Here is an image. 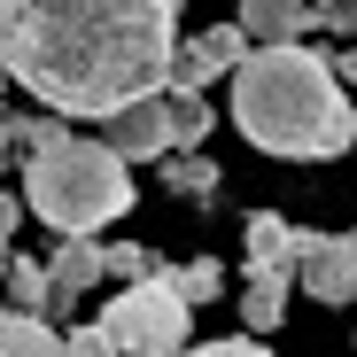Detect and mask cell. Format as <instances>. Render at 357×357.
<instances>
[{
	"mask_svg": "<svg viewBox=\"0 0 357 357\" xmlns=\"http://www.w3.org/2000/svg\"><path fill=\"white\" fill-rule=\"evenodd\" d=\"M39 264H47V280L78 303L86 287H101V280H109V241H101V233H54V249H47Z\"/></svg>",
	"mask_w": 357,
	"mask_h": 357,
	"instance_id": "9",
	"label": "cell"
},
{
	"mask_svg": "<svg viewBox=\"0 0 357 357\" xmlns=\"http://www.w3.org/2000/svg\"><path fill=\"white\" fill-rule=\"evenodd\" d=\"M0 303H8V311H31V319H47V326L78 311L70 295L47 280V264H39V257H16V249H8V264H0Z\"/></svg>",
	"mask_w": 357,
	"mask_h": 357,
	"instance_id": "8",
	"label": "cell"
},
{
	"mask_svg": "<svg viewBox=\"0 0 357 357\" xmlns=\"http://www.w3.org/2000/svg\"><path fill=\"white\" fill-rule=\"evenodd\" d=\"M241 272H287V280H295V218L257 210V218L241 225Z\"/></svg>",
	"mask_w": 357,
	"mask_h": 357,
	"instance_id": "11",
	"label": "cell"
},
{
	"mask_svg": "<svg viewBox=\"0 0 357 357\" xmlns=\"http://www.w3.org/2000/svg\"><path fill=\"white\" fill-rule=\"evenodd\" d=\"M101 148H109L116 163H155V155H171L163 86H155V93H140V101H116V109L101 116Z\"/></svg>",
	"mask_w": 357,
	"mask_h": 357,
	"instance_id": "6",
	"label": "cell"
},
{
	"mask_svg": "<svg viewBox=\"0 0 357 357\" xmlns=\"http://www.w3.org/2000/svg\"><path fill=\"white\" fill-rule=\"evenodd\" d=\"M93 326H101L109 357H178L195 342V303L171 287V264H163L148 280H125Z\"/></svg>",
	"mask_w": 357,
	"mask_h": 357,
	"instance_id": "4",
	"label": "cell"
},
{
	"mask_svg": "<svg viewBox=\"0 0 357 357\" xmlns=\"http://www.w3.org/2000/svg\"><path fill=\"white\" fill-rule=\"evenodd\" d=\"M326 63H334V78H342V86H357V39H349L342 54H326Z\"/></svg>",
	"mask_w": 357,
	"mask_h": 357,
	"instance_id": "20",
	"label": "cell"
},
{
	"mask_svg": "<svg viewBox=\"0 0 357 357\" xmlns=\"http://www.w3.org/2000/svg\"><path fill=\"white\" fill-rule=\"evenodd\" d=\"M148 272H163L155 249H140V241H109V280H116V287H125V280H148Z\"/></svg>",
	"mask_w": 357,
	"mask_h": 357,
	"instance_id": "16",
	"label": "cell"
},
{
	"mask_svg": "<svg viewBox=\"0 0 357 357\" xmlns=\"http://www.w3.org/2000/svg\"><path fill=\"white\" fill-rule=\"evenodd\" d=\"M233 78V132L280 163H326L357 148V101L342 93L334 63L295 39V47H249Z\"/></svg>",
	"mask_w": 357,
	"mask_h": 357,
	"instance_id": "2",
	"label": "cell"
},
{
	"mask_svg": "<svg viewBox=\"0 0 357 357\" xmlns=\"http://www.w3.org/2000/svg\"><path fill=\"white\" fill-rule=\"evenodd\" d=\"M287 295H295L287 272H241V326H249V334L287 326Z\"/></svg>",
	"mask_w": 357,
	"mask_h": 357,
	"instance_id": "12",
	"label": "cell"
},
{
	"mask_svg": "<svg viewBox=\"0 0 357 357\" xmlns=\"http://www.w3.org/2000/svg\"><path fill=\"white\" fill-rule=\"evenodd\" d=\"M178 0H0V78L54 116H101L171 78Z\"/></svg>",
	"mask_w": 357,
	"mask_h": 357,
	"instance_id": "1",
	"label": "cell"
},
{
	"mask_svg": "<svg viewBox=\"0 0 357 357\" xmlns=\"http://www.w3.org/2000/svg\"><path fill=\"white\" fill-rule=\"evenodd\" d=\"M178 357H272L264 334H225V342H187Z\"/></svg>",
	"mask_w": 357,
	"mask_h": 357,
	"instance_id": "17",
	"label": "cell"
},
{
	"mask_svg": "<svg viewBox=\"0 0 357 357\" xmlns=\"http://www.w3.org/2000/svg\"><path fill=\"white\" fill-rule=\"evenodd\" d=\"M16 163V116H0V171Z\"/></svg>",
	"mask_w": 357,
	"mask_h": 357,
	"instance_id": "21",
	"label": "cell"
},
{
	"mask_svg": "<svg viewBox=\"0 0 357 357\" xmlns=\"http://www.w3.org/2000/svg\"><path fill=\"white\" fill-rule=\"evenodd\" d=\"M241 54H249V31L241 24H210V31H195V39L171 47V78L163 86H195L202 93V86H218L233 63H241Z\"/></svg>",
	"mask_w": 357,
	"mask_h": 357,
	"instance_id": "7",
	"label": "cell"
},
{
	"mask_svg": "<svg viewBox=\"0 0 357 357\" xmlns=\"http://www.w3.org/2000/svg\"><path fill=\"white\" fill-rule=\"evenodd\" d=\"M16 195H24V218H39L47 233H109L140 202L132 195V163H116L86 132H54L47 148H31Z\"/></svg>",
	"mask_w": 357,
	"mask_h": 357,
	"instance_id": "3",
	"label": "cell"
},
{
	"mask_svg": "<svg viewBox=\"0 0 357 357\" xmlns=\"http://www.w3.org/2000/svg\"><path fill=\"white\" fill-rule=\"evenodd\" d=\"M8 249H16V241H0V264H8Z\"/></svg>",
	"mask_w": 357,
	"mask_h": 357,
	"instance_id": "23",
	"label": "cell"
},
{
	"mask_svg": "<svg viewBox=\"0 0 357 357\" xmlns=\"http://www.w3.org/2000/svg\"><path fill=\"white\" fill-rule=\"evenodd\" d=\"M16 225H24V195L0 187V241H16Z\"/></svg>",
	"mask_w": 357,
	"mask_h": 357,
	"instance_id": "18",
	"label": "cell"
},
{
	"mask_svg": "<svg viewBox=\"0 0 357 357\" xmlns=\"http://www.w3.org/2000/svg\"><path fill=\"white\" fill-rule=\"evenodd\" d=\"M163 163V195H178V202H218V163L202 155V148H171V155H155Z\"/></svg>",
	"mask_w": 357,
	"mask_h": 357,
	"instance_id": "13",
	"label": "cell"
},
{
	"mask_svg": "<svg viewBox=\"0 0 357 357\" xmlns=\"http://www.w3.org/2000/svg\"><path fill=\"white\" fill-rule=\"evenodd\" d=\"M163 116H171V148H202L218 132V109L195 86H163Z\"/></svg>",
	"mask_w": 357,
	"mask_h": 357,
	"instance_id": "14",
	"label": "cell"
},
{
	"mask_svg": "<svg viewBox=\"0 0 357 357\" xmlns=\"http://www.w3.org/2000/svg\"><path fill=\"white\" fill-rule=\"evenodd\" d=\"M319 31H342V39H357V0H342L334 16H319Z\"/></svg>",
	"mask_w": 357,
	"mask_h": 357,
	"instance_id": "19",
	"label": "cell"
},
{
	"mask_svg": "<svg viewBox=\"0 0 357 357\" xmlns=\"http://www.w3.org/2000/svg\"><path fill=\"white\" fill-rule=\"evenodd\" d=\"M233 24L249 31V47H295V39L319 31V8L311 0H241Z\"/></svg>",
	"mask_w": 357,
	"mask_h": 357,
	"instance_id": "10",
	"label": "cell"
},
{
	"mask_svg": "<svg viewBox=\"0 0 357 357\" xmlns=\"http://www.w3.org/2000/svg\"><path fill=\"white\" fill-rule=\"evenodd\" d=\"M0 86H8V78H0Z\"/></svg>",
	"mask_w": 357,
	"mask_h": 357,
	"instance_id": "24",
	"label": "cell"
},
{
	"mask_svg": "<svg viewBox=\"0 0 357 357\" xmlns=\"http://www.w3.org/2000/svg\"><path fill=\"white\" fill-rule=\"evenodd\" d=\"M171 287L202 311V303H218V295H225V264H218V257H187V264H171Z\"/></svg>",
	"mask_w": 357,
	"mask_h": 357,
	"instance_id": "15",
	"label": "cell"
},
{
	"mask_svg": "<svg viewBox=\"0 0 357 357\" xmlns=\"http://www.w3.org/2000/svg\"><path fill=\"white\" fill-rule=\"evenodd\" d=\"M311 8H319V16H334V8H342V0H311Z\"/></svg>",
	"mask_w": 357,
	"mask_h": 357,
	"instance_id": "22",
	"label": "cell"
},
{
	"mask_svg": "<svg viewBox=\"0 0 357 357\" xmlns=\"http://www.w3.org/2000/svg\"><path fill=\"white\" fill-rule=\"evenodd\" d=\"M295 287L311 303H357V233L295 225Z\"/></svg>",
	"mask_w": 357,
	"mask_h": 357,
	"instance_id": "5",
	"label": "cell"
}]
</instances>
